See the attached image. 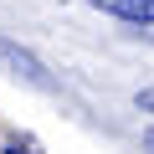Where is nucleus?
Listing matches in <instances>:
<instances>
[{
	"label": "nucleus",
	"mask_w": 154,
	"mask_h": 154,
	"mask_svg": "<svg viewBox=\"0 0 154 154\" xmlns=\"http://www.w3.org/2000/svg\"><path fill=\"white\" fill-rule=\"evenodd\" d=\"M0 62H5L16 77H26L31 88H51V72H46V67H41L26 46H16V41H5V36H0Z\"/></svg>",
	"instance_id": "f257e3e1"
},
{
	"label": "nucleus",
	"mask_w": 154,
	"mask_h": 154,
	"mask_svg": "<svg viewBox=\"0 0 154 154\" xmlns=\"http://www.w3.org/2000/svg\"><path fill=\"white\" fill-rule=\"evenodd\" d=\"M98 11L118 16V21H134V26H154V0H93Z\"/></svg>",
	"instance_id": "f03ea898"
},
{
	"label": "nucleus",
	"mask_w": 154,
	"mask_h": 154,
	"mask_svg": "<svg viewBox=\"0 0 154 154\" xmlns=\"http://www.w3.org/2000/svg\"><path fill=\"white\" fill-rule=\"evenodd\" d=\"M134 103H139V113H154V88H144V93H139Z\"/></svg>",
	"instance_id": "7ed1b4c3"
},
{
	"label": "nucleus",
	"mask_w": 154,
	"mask_h": 154,
	"mask_svg": "<svg viewBox=\"0 0 154 154\" xmlns=\"http://www.w3.org/2000/svg\"><path fill=\"white\" fill-rule=\"evenodd\" d=\"M5 154H26V144H5Z\"/></svg>",
	"instance_id": "20e7f679"
},
{
	"label": "nucleus",
	"mask_w": 154,
	"mask_h": 154,
	"mask_svg": "<svg viewBox=\"0 0 154 154\" xmlns=\"http://www.w3.org/2000/svg\"><path fill=\"white\" fill-rule=\"evenodd\" d=\"M144 149H149V154H154V128H149V134H144Z\"/></svg>",
	"instance_id": "39448f33"
}]
</instances>
